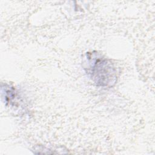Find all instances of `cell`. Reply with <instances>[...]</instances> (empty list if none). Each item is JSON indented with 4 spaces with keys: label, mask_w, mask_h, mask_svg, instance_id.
Wrapping results in <instances>:
<instances>
[{
    "label": "cell",
    "mask_w": 155,
    "mask_h": 155,
    "mask_svg": "<svg viewBox=\"0 0 155 155\" xmlns=\"http://www.w3.org/2000/svg\"><path fill=\"white\" fill-rule=\"evenodd\" d=\"M84 68L90 79L99 87H110L117 80V70L111 61L96 51L87 53Z\"/></svg>",
    "instance_id": "1"
}]
</instances>
